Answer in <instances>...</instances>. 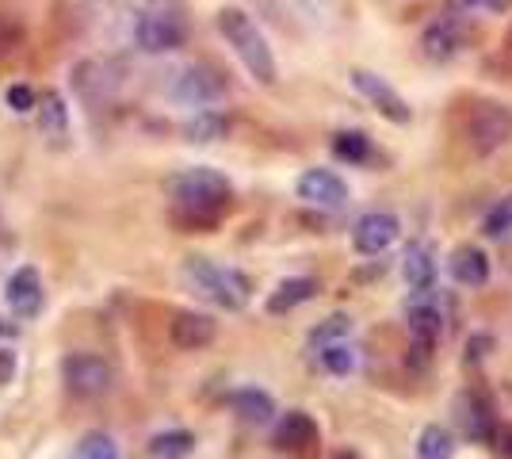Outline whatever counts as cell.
Wrapping results in <instances>:
<instances>
[{"mask_svg": "<svg viewBox=\"0 0 512 459\" xmlns=\"http://www.w3.org/2000/svg\"><path fill=\"white\" fill-rule=\"evenodd\" d=\"M165 192L172 199V211L184 226H214L230 211L234 188L218 169H184L165 180Z\"/></svg>", "mask_w": 512, "mask_h": 459, "instance_id": "cell-1", "label": "cell"}, {"mask_svg": "<svg viewBox=\"0 0 512 459\" xmlns=\"http://www.w3.org/2000/svg\"><path fill=\"white\" fill-rule=\"evenodd\" d=\"M218 31H222V39L234 46L237 62L245 66V73L260 81V85H276V54H272V46L264 39V31L256 27V20L245 12V8H218Z\"/></svg>", "mask_w": 512, "mask_h": 459, "instance_id": "cell-2", "label": "cell"}, {"mask_svg": "<svg viewBox=\"0 0 512 459\" xmlns=\"http://www.w3.org/2000/svg\"><path fill=\"white\" fill-rule=\"evenodd\" d=\"M184 280L192 284L195 295H203L207 303L222 306V310H245L253 299V280L230 264L211 261V257H188Z\"/></svg>", "mask_w": 512, "mask_h": 459, "instance_id": "cell-3", "label": "cell"}, {"mask_svg": "<svg viewBox=\"0 0 512 459\" xmlns=\"http://www.w3.org/2000/svg\"><path fill=\"white\" fill-rule=\"evenodd\" d=\"M62 379H65V391L73 398H100V394L111 391L115 383V372L107 364L104 356L96 352H69L62 364Z\"/></svg>", "mask_w": 512, "mask_h": 459, "instance_id": "cell-4", "label": "cell"}, {"mask_svg": "<svg viewBox=\"0 0 512 459\" xmlns=\"http://www.w3.org/2000/svg\"><path fill=\"white\" fill-rule=\"evenodd\" d=\"M406 326L413 337V349L428 356L444 337V306L432 291H409L406 299Z\"/></svg>", "mask_w": 512, "mask_h": 459, "instance_id": "cell-5", "label": "cell"}, {"mask_svg": "<svg viewBox=\"0 0 512 459\" xmlns=\"http://www.w3.org/2000/svg\"><path fill=\"white\" fill-rule=\"evenodd\" d=\"M352 88L360 92L367 104H375L383 119H390L394 127H406L413 123V108H409V100L398 92V88L386 81L383 73H371V69H352Z\"/></svg>", "mask_w": 512, "mask_h": 459, "instance_id": "cell-6", "label": "cell"}, {"mask_svg": "<svg viewBox=\"0 0 512 459\" xmlns=\"http://www.w3.org/2000/svg\"><path fill=\"white\" fill-rule=\"evenodd\" d=\"M184 39H188V27L176 12H146L134 23V43L146 54H169L176 46H184Z\"/></svg>", "mask_w": 512, "mask_h": 459, "instance_id": "cell-7", "label": "cell"}, {"mask_svg": "<svg viewBox=\"0 0 512 459\" xmlns=\"http://www.w3.org/2000/svg\"><path fill=\"white\" fill-rule=\"evenodd\" d=\"M272 444L287 456L310 459L314 448L321 444V429L318 421L306 414V410H287V414L276 421V433H272Z\"/></svg>", "mask_w": 512, "mask_h": 459, "instance_id": "cell-8", "label": "cell"}, {"mask_svg": "<svg viewBox=\"0 0 512 459\" xmlns=\"http://www.w3.org/2000/svg\"><path fill=\"white\" fill-rule=\"evenodd\" d=\"M398 234H402L398 215H390V211H367L352 226V245H356V253H363V257H383L386 249L398 241Z\"/></svg>", "mask_w": 512, "mask_h": 459, "instance_id": "cell-9", "label": "cell"}, {"mask_svg": "<svg viewBox=\"0 0 512 459\" xmlns=\"http://www.w3.org/2000/svg\"><path fill=\"white\" fill-rule=\"evenodd\" d=\"M222 92H226V81L211 66H188L172 81V100L188 108H207L214 100H222Z\"/></svg>", "mask_w": 512, "mask_h": 459, "instance_id": "cell-10", "label": "cell"}, {"mask_svg": "<svg viewBox=\"0 0 512 459\" xmlns=\"http://www.w3.org/2000/svg\"><path fill=\"white\" fill-rule=\"evenodd\" d=\"M470 146L478 153H490L512 138V115L501 104H478L467 119Z\"/></svg>", "mask_w": 512, "mask_h": 459, "instance_id": "cell-11", "label": "cell"}, {"mask_svg": "<svg viewBox=\"0 0 512 459\" xmlns=\"http://www.w3.org/2000/svg\"><path fill=\"white\" fill-rule=\"evenodd\" d=\"M451 414H455V425H459V433L474 444H490L493 429H497V417H493V406L482 398L478 391H463L455 398V406H451Z\"/></svg>", "mask_w": 512, "mask_h": 459, "instance_id": "cell-12", "label": "cell"}, {"mask_svg": "<svg viewBox=\"0 0 512 459\" xmlns=\"http://www.w3.org/2000/svg\"><path fill=\"white\" fill-rule=\"evenodd\" d=\"M4 303H8V310H12L16 318H35L46 303L39 268H31V264L16 268V272L8 276V284H4Z\"/></svg>", "mask_w": 512, "mask_h": 459, "instance_id": "cell-13", "label": "cell"}, {"mask_svg": "<svg viewBox=\"0 0 512 459\" xmlns=\"http://www.w3.org/2000/svg\"><path fill=\"white\" fill-rule=\"evenodd\" d=\"M295 192L314 207H344L348 203V184L333 169H306L295 184Z\"/></svg>", "mask_w": 512, "mask_h": 459, "instance_id": "cell-14", "label": "cell"}, {"mask_svg": "<svg viewBox=\"0 0 512 459\" xmlns=\"http://www.w3.org/2000/svg\"><path fill=\"white\" fill-rule=\"evenodd\" d=\"M463 43H467V35H463L459 16H440V20L428 23L425 35H421V50H425L428 62H451L463 50Z\"/></svg>", "mask_w": 512, "mask_h": 459, "instance_id": "cell-15", "label": "cell"}, {"mask_svg": "<svg viewBox=\"0 0 512 459\" xmlns=\"http://www.w3.org/2000/svg\"><path fill=\"white\" fill-rule=\"evenodd\" d=\"M169 337H172V345H176V349L199 352V349H207L214 337H218V322H214L211 314H199V310H180V314L172 318Z\"/></svg>", "mask_w": 512, "mask_h": 459, "instance_id": "cell-16", "label": "cell"}, {"mask_svg": "<svg viewBox=\"0 0 512 459\" xmlns=\"http://www.w3.org/2000/svg\"><path fill=\"white\" fill-rule=\"evenodd\" d=\"M448 272L455 284L486 287L490 284V257H486V249H478V245H459L448 257Z\"/></svg>", "mask_w": 512, "mask_h": 459, "instance_id": "cell-17", "label": "cell"}, {"mask_svg": "<svg viewBox=\"0 0 512 459\" xmlns=\"http://www.w3.org/2000/svg\"><path fill=\"white\" fill-rule=\"evenodd\" d=\"M402 276H406L409 291H432L436 284V257L425 241H409L406 257H402Z\"/></svg>", "mask_w": 512, "mask_h": 459, "instance_id": "cell-18", "label": "cell"}, {"mask_svg": "<svg viewBox=\"0 0 512 459\" xmlns=\"http://www.w3.org/2000/svg\"><path fill=\"white\" fill-rule=\"evenodd\" d=\"M230 410H234L245 425H268L276 417V402L268 391H256V387H241L230 394Z\"/></svg>", "mask_w": 512, "mask_h": 459, "instance_id": "cell-19", "label": "cell"}, {"mask_svg": "<svg viewBox=\"0 0 512 459\" xmlns=\"http://www.w3.org/2000/svg\"><path fill=\"white\" fill-rule=\"evenodd\" d=\"M318 295V280L314 276H291L268 295V314H291L295 306L310 303Z\"/></svg>", "mask_w": 512, "mask_h": 459, "instance_id": "cell-20", "label": "cell"}, {"mask_svg": "<svg viewBox=\"0 0 512 459\" xmlns=\"http://www.w3.org/2000/svg\"><path fill=\"white\" fill-rule=\"evenodd\" d=\"M226 134H230V119L214 108L195 111L192 119L184 123V138H188V142H218V138H226Z\"/></svg>", "mask_w": 512, "mask_h": 459, "instance_id": "cell-21", "label": "cell"}, {"mask_svg": "<svg viewBox=\"0 0 512 459\" xmlns=\"http://www.w3.org/2000/svg\"><path fill=\"white\" fill-rule=\"evenodd\" d=\"M35 119H39V131L46 138H62L65 127H69V115H65V104L58 92H46L39 96V104H35Z\"/></svg>", "mask_w": 512, "mask_h": 459, "instance_id": "cell-22", "label": "cell"}, {"mask_svg": "<svg viewBox=\"0 0 512 459\" xmlns=\"http://www.w3.org/2000/svg\"><path fill=\"white\" fill-rule=\"evenodd\" d=\"M192 452H195V437L188 429H169V433H157L150 440L153 459H188Z\"/></svg>", "mask_w": 512, "mask_h": 459, "instance_id": "cell-23", "label": "cell"}, {"mask_svg": "<svg viewBox=\"0 0 512 459\" xmlns=\"http://www.w3.org/2000/svg\"><path fill=\"white\" fill-rule=\"evenodd\" d=\"M417 459H455V437L444 425H425L417 437Z\"/></svg>", "mask_w": 512, "mask_h": 459, "instance_id": "cell-24", "label": "cell"}, {"mask_svg": "<svg viewBox=\"0 0 512 459\" xmlns=\"http://www.w3.org/2000/svg\"><path fill=\"white\" fill-rule=\"evenodd\" d=\"M333 157L344 165H367L371 161V138L363 131H341L333 138Z\"/></svg>", "mask_w": 512, "mask_h": 459, "instance_id": "cell-25", "label": "cell"}, {"mask_svg": "<svg viewBox=\"0 0 512 459\" xmlns=\"http://www.w3.org/2000/svg\"><path fill=\"white\" fill-rule=\"evenodd\" d=\"M352 329H356V322H352L348 314H329L325 322H318V326L310 329V345H314V349H321V345L348 341V337H352Z\"/></svg>", "mask_w": 512, "mask_h": 459, "instance_id": "cell-26", "label": "cell"}, {"mask_svg": "<svg viewBox=\"0 0 512 459\" xmlns=\"http://www.w3.org/2000/svg\"><path fill=\"white\" fill-rule=\"evenodd\" d=\"M321 368L329 375H352L356 372V349L348 341H337V345H321L318 349Z\"/></svg>", "mask_w": 512, "mask_h": 459, "instance_id": "cell-27", "label": "cell"}, {"mask_svg": "<svg viewBox=\"0 0 512 459\" xmlns=\"http://www.w3.org/2000/svg\"><path fill=\"white\" fill-rule=\"evenodd\" d=\"M482 234L486 238H509L512 234V196H505L501 203H493L482 219Z\"/></svg>", "mask_w": 512, "mask_h": 459, "instance_id": "cell-28", "label": "cell"}, {"mask_svg": "<svg viewBox=\"0 0 512 459\" xmlns=\"http://www.w3.org/2000/svg\"><path fill=\"white\" fill-rule=\"evenodd\" d=\"M73 459H119V444L111 433H88Z\"/></svg>", "mask_w": 512, "mask_h": 459, "instance_id": "cell-29", "label": "cell"}, {"mask_svg": "<svg viewBox=\"0 0 512 459\" xmlns=\"http://www.w3.org/2000/svg\"><path fill=\"white\" fill-rule=\"evenodd\" d=\"M20 43H23V27L16 20H8V16H0V58L16 54Z\"/></svg>", "mask_w": 512, "mask_h": 459, "instance_id": "cell-30", "label": "cell"}, {"mask_svg": "<svg viewBox=\"0 0 512 459\" xmlns=\"http://www.w3.org/2000/svg\"><path fill=\"white\" fill-rule=\"evenodd\" d=\"M455 12H490V16H501L509 12L512 0H451Z\"/></svg>", "mask_w": 512, "mask_h": 459, "instance_id": "cell-31", "label": "cell"}, {"mask_svg": "<svg viewBox=\"0 0 512 459\" xmlns=\"http://www.w3.org/2000/svg\"><path fill=\"white\" fill-rule=\"evenodd\" d=\"M39 104V96H35V88L31 85H12L8 88V108L12 111H31Z\"/></svg>", "mask_w": 512, "mask_h": 459, "instance_id": "cell-32", "label": "cell"}, {"mask_svg": "<svg viewBox=\"0 0 512 459\" xmlns=\"http://www.w3.org/2000/svg\"><path fill=\"white\" fill-rule=\"evenodd\" d=\"M490 444H493V452H497V456L512 459V429H509V425H497V429H493V437H490Z\"/></svg>", "mask_w": 512, "mask_h": 459, "instance_id": "cell-33", "label": "cell"}, {"mask_svg": "<svg viewBox=\"0 0 512 459\" xmlns=\"http://www.w3.org/2000/svg\"><path fill=\"white\" fill-rule=\"evenodd\" d=\"M337 459H360L356 452H337Z\"/></svg>", "mask_w": 512, "mask_h": 459, "instance_id": "cell-34", "label": "cell"}, {"mask_svg": "<svg viewBox=\"0 0 512 459\" xmlns=\"http://www.w3.org/2000/svg\"><path fill=\"white\" fill-rule=\"evenodd\" d=\"M142 4H161V0H142Z\"/></svg>", "mask_w": 512, "mask_h": 459, "instance_id": "cell-35", "label": "cell"}]
</instances>
